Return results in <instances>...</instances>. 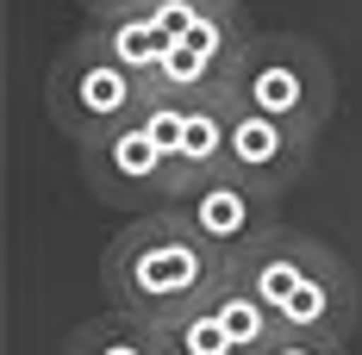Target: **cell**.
<instances>
[{
  "instance_id": "cell-12",
  "label": "cell",
  "mask_w": 362,
  "mask_h": 355,
  "mask_svg": "<svg viewBox=\"0 0 362 355\" xmlns=\"http://www.w3.org/2000/svg\"><path fill=\"white\" fill-rule=\"evenodd\" d=\"M156 337H169V343H175V349H187V355H238V349H231V337H225V324L213 318V306L181 312V318L163 324Z\"/></svg>"
},
{
  "instance_id": "cell-14",
  "label": "cell",
  "mask_w": 362,
  "mask_h": 355,
  "mask_svg": "<svg viewBox=\"0 0 362 355\" xmlns=\"http://www.w3.org/2000/svg\"><path fill=\"white\" fill-rule=\"evenodd\" d=\"M88 19H100V13H119V6H132V0H75Z\"/></svg>"
},
{
  "instance_id": "cell-13",
  "label": "cell",
  "mask_w": 362,
  "mask_h": 355,
  "mask_svg": "<svg viewBox=\"0 0 362 355\" xmlns=\"http://www.w3.org/2000/svg\"><path fill=\"white\" fill-rule=\"evenodd\" d=\"M269 355H350V343H325V337H281Z\"/></svg>"
},
{
  "instance_id": "cell-15",
  "label": "cell",
  "mask_w": 362,
  "mask_h": 355,
  "mask_svg": "<svg viewBox=\"0 0 362 355\" xmlns=\"http://www.w3.org/2000/svg\"><path fill=\"white\" fill-rule=\"evenodd\" d=\"M156 355H187V349H175V343H169V337H156Z\"/></svg>"
},
{
  "instance_id": "cell-8",
  "label": "cell",
  "mask_w": 362,
  "mask_h": 355,
  "mask_svg": "<svg viewBox=\"0 0 362 355\" xmlns=\"http://www.w3.org/2000/svg\"><path fill=\"white\" fill-rule=\"evenodd\" d=\"M231 88L213 94V100H187L181 112V138H175V169H181V187H206V181L231 175ZM181 193V200H187Z\"/></svg>"
},
{
  "instance_id": "cell-5",
  "label": "cell",
  "mask_w": 362,
  "mask_h": 355,
  "mask_svg": "<svg viewBox=\"0 0 362 355\" xmlns=\"http://www.w3.org/2000/svg\"><path fill=\"white\" fill-rule=\"evenodd\" d=\"M75 156H81V181H88V193L100 200V206H125V212H169L181 206V169H175V150L150 131L144 119H125V125H112L100 138L75 143Z\"/></svg>"
},
{
  "instance_id": "cell-9",
  "label": "cell",
  "mask_w": 362,
  "mask_h": 355,
  "mask_svg": "<svg viewBox=\"0 0 362 355\" xmlns=\"http://www.w3.org/2000/svg\"><path fill=\"white\" fill-rule=\"evenodd\" d=\"M88 32L107 44L112 56L125 63L132 75H156L163 69V56H169V32L156 25V13H150V0H132V6H119V13H100V19H88Z\"/></svg>"
},
{
  "instance_id": "cell-1",
  "label": "cell",
  "mask_w": 362,
  "mask_h": 355,
  "mask_svg": "<svg viewBox=\"0 0 362 355\" xmlns=\"http://www.w3.org/2000/svg\"><path fill=\"white\" fill-rule=\"evenodd\" d=\"M225 275H231V255L206 243V237L187 224L181 206L132 218V224L107 243V255H100L107 306L144 318L150 330L175 324L181 312H194V306H206Z\"/></svg>"
},
{
  "instance_id": "cell-2",
  "label": "cell",
  "mask_w": 362,
  "mask_h": 355,
  "mask_svg": "<svg viewBox=\"0 0 362 355\" xmlns=\"http://www.w3.org/2000/svg\"><path fill=\"white\" fill-rule=\"evenodd\" d=\"M231 275L275 312L281 337L350 343V330H356V318H362L356 268H350L337 249H325L319 237H300L288 224H275V231H262L250 249H238V255H231Z\"/></svg>"
},
{
  "instance_id": "cell-10",
  "label": "cell",
  "mask_w": 362,
  "mask_h": 355,
  "mask_svg": "<svg viewBox=\"0 0 362 355\" xmlns=\"http://www.w3.org/2000/svg\"><path fill=\"white\" fill-rule=\"evenodd\" d=\"M213 318L225 324V337H231V349L238 355H269L275 343H281V324H275V312L256 299L250 287L238 281V275H225V281L213 287Z\"/></svg>"
},
{
  "instance_id": "cell-4",
  "label": "cell",
  "mask_w": 362,
  "mask_h": 355,
  "mask_svg": "<svg viewBox=\"0 0 362 355\" xmlns=\"http://www.w3.org/2000/svg\"><path fill=\"white\" fill-rule=\"evenodd\" d=\"M138 107H144V75H132L94 32H81L44 75V112L69 143H88L138 119Z\"/></svg>"
},
{
  "instance_id": "cell-3",
  "label": "cell",
  "mask_w": 362,
  "mask_h": 355,
  "mask_svg": "<svg viewBox=\"0 0 362 355\" xmlns=\"http://www.w3.org/2000/svg\"><path fill=\"white\" fill-rule=\"evenodd\" d=\"M238 107H256L269 119H281L293 131H313L325 138L331 107H337V75H331V56L300 32H256L244 63H238V81H231Z\"/></svg>"
},
{
  "instance_id": "cell-7",
  "label": "cell",
  "mask_w": 362,
  "mask_h": 355,
  "mask_svg": "<svg viewBox=\"0 0 362 355\" xmlns=\"http://www.w3.org/2000/svg\"><path fill=\"white\" fill-rule=\"evenodd\" d=\"M181 212H187V224H194L213 249H225V255H238V249H250L262 231H275V200H262V193L244 187L238 175H218V181H206V187H194V193L181 200Z\"/></svg>"
},
{
  "instance_id": "cell-11",
  "label": "cell",
  "mask_w": 362,
  "mask_h": 355,
  "mask_svg": "<svg viewBox=\"0 0 362 355\" xmlns=\"http://www.w3.org/2000/svg\"><path fill=\"white\" fill-rule=\"evenodd\" d=\"M63 355H156V330L132 312H100L63 337Z\"/></svg>"
},
{
  "instance_id": "cell-6",
  "label": "cell",
  "mask_w": 362,
  "mask_h": 355,
  "mask_svg": "<svg viewBox=\"0 0 362 355\" xmlns=\"http://www.w3.org/2000/svg\"><path fill=\"white\" fill-rule=\"evenodd\" d=\"M313 150H319L313 131H293V125H281L256 107H231V175L244 187H256L262 200H281L313 169Z\"/></svg>"
}]
</instances>
